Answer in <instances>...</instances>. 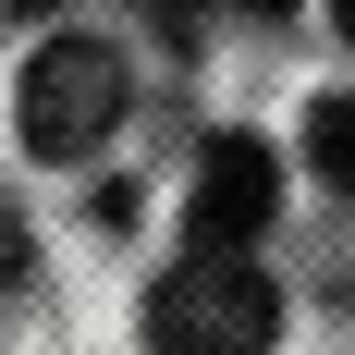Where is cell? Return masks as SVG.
Segmentation results:
<instances>
[{
  "label": "cell",
  "instance_id": "6da1fadb",
  "mask_svg": "<svg viewBox=\"0 0 355 355\" xmlns=\"http://www.w3.org/2000/svg\"><path fill=\"white\" fill-rule=\"evenodd\" d=\"M282 331V282L257 257H196L184 245L147 282V355H270Z\"/></svg>",
  "mask_w": 355,
  "mask_h": 355
},
{
  "label": "cell",
  "instance_id": "7a4b0ae2",
  "mask_svg": "<svg viewBox=\"0 0 355 355\" xmlns=\"http://www.w3.org/2000/svg\"><path fill=\"white\" fill-rule=\"evenodd\" d=\"M12 110H25L37 159H98V147L123 135V110H135V73H123L110 37H49L25 62V86H12Z\"/></svg>",
  "mask_w": 355,
  "mask_h": 355
},
{
  "label": "cell",
  "instance_id": "3957f363",
  "mask_svg": "<svg viewBox=\"0 0 355 355\" xmlns=\"http://www.w3.org/2000/svg\"><path fill=\"white\" fill-rule=\"evenodd\" d=\"M270 209H282V159H270V135H209V159H196V184H184L196 257H257Z\"/></svg>",
  "mask_w": 355,
  "mask_h": 355
},
{
  "label": "cell",
  "instance_id": "277c9868",
  "mask_svg": "<svg viewBox=\"0 0 355 355\" xmlns=\"http://www.w3.org/2000/svg\"><path fill=\"white\" fill-rule=\"evenodd\" d=\"M306 159H319L331 196H355V98H319V110H306Z\"/></svg>",
  "mask_w": 355,
  "mask_h": 355
},
{
  "label": "cell",
  "instance_id": "5b68a950",
  "mask_svg": "<svg viewBox=\"0 0 355 355\" xmlns=\"http://www.w3.org/2000/svg\"><path fill=\"white\" fill-rule=\"evenodd\" d=\"M135 12H147L159 37H196V12H209V0H135Z\"/></svg>",
  "mask_w": 355,
  "mask_h": 355
},
{
  "label": "cell",
  "instance_id": "8992f818",
  "mask_svg": "<svg viewBox=\"0 0 355 355\" xmlns=\"http://www.w3.org/2000/svg\"><path fill=\"white\" fill-rule=\"evenodd\" d=\"M12 282H25V220L0 209V294H12Z\"/></svg>",
  "mask_w": 355,
  "mask_h": 355
},
{
  "label": "cell",
  "instance_id": "52a82bcc",
  "mask_svg": "<svg viewBox=\"0 0 355 355\" xmlns=\"http://www.w3.org/2000/svg\"><path fill=\"white\" fill-rule=\"evenodd\" d=\"M331 37H343V49H355V0H331Z\"/></svg>",
  "mask_w": 355,
  "mask_h": 355
},
{
  "label": "cell",
  "instance_id": "ba28073f",
  "mask_svg": "<svg viewBox=\"0 0 355 355\" xmlns=\"http://www.w3.org/2000/svg\"><path fill=\"white\" fill-rule=\"evenodd\" d=\"M0 12H62V0H0Z\"/></svg>",
  "mask_w": 355,
  "mask_h": 355
},
{
  "label": "cell",
  "instance_id": "9c48e42d",
  "mask_svg": "<svg viewBox=\"0 0 355 355\" xmlns=\"http://www.w3.org/2000/svg\"><path fill=\"white\" fill-rule=\"evenodd\" d=\"M257 12H294V0H257Z\"/></svg>",
  "mask_w": 355,
  "mask_h": 355
}]
</instances>
